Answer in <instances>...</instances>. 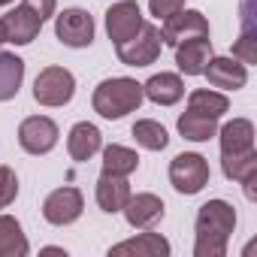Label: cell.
Instances as JSON below:
<instances>
[{"label":"cell","instance_id":"cell-9","mask_svg":"<svg viewBox=\"0 0 257 257\" xmlns=\"http://www.w3.org/2000/svg\"><path fill=\"white\" fill-rule=\"evenodd\" d=\"M85 209V200H82V191L79 188H58L46 197L43 203V218L55 227H67L73 224Z\"/></svg>","mask_w":257,"mask_h":257},{"label":"cell","instance_id":"cell-13","mask_svg":"<svg viewBox=\"0 0 257 257\" xmlns=\"http://www.w3.org/2000/svg\"><path fill=\"white\" fill-rule=\"evenodd\" d=\"M209 58H212V40L209 37H188L176 46V64L185 76H203Z\"/></svg>","mask_w":257,"mask_h":257},{"label":"cell","instance_id":"cell-23","mask_svg":"<svg viewBox=\"0 0 257 257\" xmlns=\"http://www.w3.org/2000/svg\"><path fill=\"white\" fill-rule=\"evenodd\" d=\"M179 134L191 143H206L212 137H218V118H209V115H200V112H185L179 118Z\"/></svg>","mask_w":257,"mask_h":257},{"label":"cell","instance_id":"cell-5","mask_svg":"<svg viewBox=\"0 0 257 257\" xmlns=\"http://www.w3.org/2000/svg\"><path fill=\"white\" fill-rule=\"evenodd\" d=\"M170 182L185 197L200 194L209 185V164H206V158L203 155H194V152L176 155L173 164H170Z\"/></svg>","mask_w":257,"mask_h":257},{"label":"cell","instance_id":"cell-7","mask_svg":"<svg viewBox=\"0 0 257 257\" xmlns=\"http://www.w3.org/2000/svg\"><path fill=\"white\" fill-rule=\"evenodd\" d=\"M55 34L64 46L70 49H85L94 43V19L85 13V10H64L58 19H55Z\"/></svg>","mask_w":257,"mask_h":257},{"label":"cell","instance_id":"cell-24","mask_svg":"<svg viewBox=\"0 0 257 257\" xmlns=\"http://www.w3.org/2000/svg\"><path fill=\"white\" fill-rule=\"evenodd\" d=\"M140 167V155L124 146H106L103 149V173L106 176H131Z\"/></svg>","mask_w":257,"mask_h":257},{"label":"cell","instance_id":"cell-2","mask_svg":"<svg viewBox=\"0 0 257 257\" xmlns=\"http://www.w3.org/2000/svg\"><path fill=\"white\" fill-rule=\"evenodd\" d=\"M94 112L109 118V121H118L124 115H131L143 106V85L137 79H127V76H118V79H106L97 85L94 91Z\"/></svg>","mask_w":257,"mask_h":257},{"label":"cell","instance_id":"cell-14","mask_svg":"<svg viewBox=\"0 0 257 257\" xmlns=\"http://www.w3.org/2000/svg\"><path fill=\"white\" fill-rule=\"evenodd\" d=\"M203 76L209 79V85H215L221 91H236L248 82V70L236 58H209Z\"/></svg>","mask_w":257,"mask_h":257},{"label":"cell","instance_id":"cell-19","mask_svg":"<svg viewBox=\"0 0 257 257\" xmlns=\"http://www.w3.org/2000/svg\"><path fill=\"white\" fill-rule=\"evenodd\" d=\"M131 200V185H127V176H100L97 182V206L103 212H121L124 203Z\"/></svg>","mask_w":257,"mask_h":257},{"label":"cell","instance_id":"cell-15","mask_svg":"<svg viewBox=\"0 0 257 257\" xmlns=\"http://www.w3.org/2000/svg\"><path fill=\"white\" fill-rule=\"evenodd\" d=\"M221 170L230 182H239L245 188V197L254 200V182H257V152H239V155H221Z\"/></svg>","mask_w":257,"mask_h":257},{"label":"cell","instance_id":"cell-1","mask_svg":"<svg viewBox=\"0 0 257 257\" xmlns=\"http://www.w3.org/2000/svg\"><path fill=\"white\" fill-rule=\"evenodd\" d=\"M236 230V209L227 200H209L197 212V257H224L230 233Z\"/></svg>","mask_w":257,"mask_h":257},{"label":"cell","instance_id":"cell-31","mask_svg":"<svg viewBox=\"0 0 257 257\" xmlns=\"http://www.w3.org/2000/svg\"><path fill=\"white\" fill-rule=\"evenodd\" d=\"M7 43V28H4V19H0V46Z\"/></svg>","mask_w":257,"mask_h":257},{"label":"cell","instance_id":"cell-10","mask_svg":"<svg viewBox=\"0 0 257 257\" xmlns=\"http://www.w3.org/2000/svg\"><path fill=\"white\" fill-rule=\"evenodd\" d=\"M143 13H140V4H134V0H121V4L109 7L106 13V34L115 46L127 43L131 37H137V31L143 28Z\"/></svg>","mask_w":257,"mask_h":257},{"label":"cell","instance_id":"cell-20","mask_svg":"<svg viewBox=\"0 0 257 257\" xmlns=\"http://www.w3.org/2000/svg\"><path fill=\"white\" fill-rule=\"evenodd\" d=\"M221 155H239L254 149V124L248 118H233L221 127Z\"/></svg>","mask_w":257,"mask_h":257},{"label":"cell","instance_id":"cell-27","mask_svg":"<svg viewBox=\"0 0 257 257\" xmlns=\"http://www.w3.org/2000/svg\"><path fill=\"white\" fill-rule=\"evenodd\" d=\"M19 197V176L10 167H0V209H7Z\"/></svg>","mask_w":257,"mask_h":257},{"label":"cell","instance_id":"cell-16","mask_svg":"<svg viewBox=\"0 0 257 257\" xmlns=\"http://www.w3.org/2000/svg\"><path fill=\"white\" fill-rule=\"evenodd\" d=\"M100 146H103V137H100L97 127L88 124V121H79L73 131H70V137H67V152H70V158L76 164L91 161L100 152Z\"/></svg>","mask_w":257,"mask_h":257},{"label":"cell","instance_id":"cell-18","mask_svg":"<svg viewBox=\"0 0 257 257\" xmlns=\"http://www.w3.org/2000/svg\"><path fill=\"white\" fill-rule=\"evenodd\" d=\"M112 257H121V254H137V257H167L170 254V242L161 236V233H140L127 242H118L109 248Z\"/></svg>","mask_w":257,"mask_h":257},{"label":"cell","instance_id":"cell-22","mask_svg":"<svg viewBox=\"0 0 257 257\" xmlns=\"http://www.w3.org/2000/svg\"><path fill=\"white\" fill-rule=\"evenodd\" d=\"M31 251L22 224L10 215H0V257H25Z\"/></svg>","mask_w":257,"mask_h":257},{"label":"cell","instance_id":"cell-29","mask_svg":"<svg viewBox=\"0 0 257 257\" xmlns=\"http://www.w3.org/2000/svg\"><path fill=\"white\" fill-rule=\"evenodd\" d=\"M149 10L155 19H167L179 10H185V0H149Z\"/></svg>","mask_w":257,"mask_h":257},{"label":"cell","instance_id":"cell-8","mask_svg":"<svg viewBox=\"0 0 257 257\" xmlns=\"http://www.w3.org/2000/svg\"><path fill=\"white\" fill-rule=\"evenodd\" d=\"M188 37H209V22H206V16L203 13H197V10H179V13H173V16H167L164 19V25H161V40L167 43V46H179L182 40H188Z\"/></svg>","mask_w":257,"mask_h":257},{"label":"cell","instance_id":"cell-26","mask_svg":"<svg viewBox=\"0 0 257 257\" xmlns=\"http://www.w3.org/2000/svg\"><path fill=\"white\" fill-rule=\"evenodd\" d=\"M134 140H137L143 149H149V152H164V149L170 146V137H167V131H164V124H158V121H152V118H143V121L134 124Z\"/></svg>","mask_w":257,"mask_h":257},{"label":"cell","instance_id":"cell-4","mask_svg":"<svg viewBox=\"0 0 257 257\" xmlns=\"http://www.w3.org/2000/svg\"><path fill=\"white\" fill-rule=\"evenodd\" d=\"M76 94V79L67 67H46L34 82V100L40 106H64Z\"/></svg>","mask_w":257,"mask_h":257},{"label":"cell","instance_id":"cell-6","mask_svg":"<svg viewBox=\"0 0 257 257\" xmlns=\"http://www.w3.org/2000/svg\"><path fill=\"white\" fill-rule=\"evenodd\" d=\"M58 124L46 115H31L19 124V146L28 155H49L58 146Z\"/></svg>","mask_w":257,"mask_h":257},{"label":"cell","instance_id":"cell-32","mask_svg":"<svg viewBox=\"0 0 257 257\" xmlns=\"http://www.w3.org/2000/svg\"><path fill=\"white\" fill-rule=\"evenodd\" d=\"M7 4H13V0H0V7H7Z\"/></svg>","mask_w":257,"mask_h":257},{"label":"cell","instance_id":"cell-3","mask_svg":"<svg viewBox=\"0 0 257 257\" xmlns=\"http://www.w3.org/2000/svg\"><path fill=\"white\" fill-rule=\"evenodd\" d=\"M161 46H164V40H161V28L143 22V28L137 31V37H131L127 43L115 46V52H118V61L127 64V67H149V64L158 61Z\"/></svg>","mask_w":257,"mask_h":257},{"label":"cell","instance_id":"cell-25","mask_svg":"<svg viewBox=\"0 0 257 257\" xmlns=\"http://www.w3.org/2000/svg\"><path fill=\"white\" fill-rule=\"evenodd\" d=\"M188 109H191V112H200V115H209V118H221V115L230 109V100H227L221 91L197 88V91L188 94Z\"/></svg>","mask_w":257,"mask_h":257},{"label":"cell","instance_id":"cell-11","mask_svg":"<svg viewBox=\"0 0 257 257\" xmlns=\"http://www.w3.org/2000/svg\"><path fill=\"white\" fill-rule=\"evenodd\" d=\"M4 28H7V43L28 46V43H34V40L40 37L43 19H40L28 4H22V7H16L13 13L4 16Z\"/></svg>","mask_w":257,"mask_h":257},{"label":"cell","instance_id":"cell-28","mask_svg":"<svg viewBox=\"0 0 257 257\" xmlns=\"http://www.w3.org/2000/svg\"><path fill=\"white\" fill-rule=\"evenodd\" d=\"M233 58L242 61V64H254V61H257V49H254V40H251L248 34L236 40V46H233Z\"/></svg>","mask_w":257,"mask_h":257},{"label":"cell","instance_id":"cell-12","mask_svg":"<svg viewBox=\"0 0 257 257\" xmlns=\"http://www.w3.org/2000/svg\"><path fill=\"white\" fill-rule=\"evenodd\" d=\"M164 200L161 197H155V194H131V200L124 203V218H127V224L131 227H137V230H149V227H155L161 218H164Z\"/></svg>","mask_w":257,"mask_h":257},{"label":"cell","instance_id":"cell-17","mask_svg":"<svg viewBox=\"0 0 257 257\" xmlns=\"http://www.w3.org/2000/svg\"><path fill=\"white\" fill-rule=\"evenodd\" d=\"M143 97H149L158 106H173L185 97V82L176 73H158L143 85Z\"/></svg>","mask_w":257,"mask_h":257},{"label":"cell","instance_id":"cell-21","mask_svg":"<svg viewBox=\"0 0 257 257\" xmlns=\"http://www.w3.org/2000/svg\"><path fill=\"white\" fill-rule=\"evenodd\" d=\"M25 82V61L13 52H0V103L13 100Z\"/></svg>","mask_w":257,"mask_h":257},{"label":"cell","instance_id":"cell-30","mask_svg":"<svg viewBox=\"0 0 257 257\" xmlns=\"http://www.w3.org/2000/svg\"><path fill=\"white\" fill-rule=\"evenodd\" d=\"M25 4L46 22L49 16H55V7H58V0H25Z\"/></svg>","mask_w":257,"mask_h":257}]
</instances>
